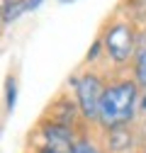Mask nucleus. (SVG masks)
<instances>
[{
	"mask_svg": "<svg viewBox=\"0 0 146 153\" xmlns=\"http://www.w3.org/2000/svg\"><path fill=\"white\" fill-rule=\"evenodd\" d=\"M134 102H136V85L134 83H115L105 88L102 105L98 119L105 129H119L134 117Z\"/></svg>",
	"mask_w": 146,
	"mask_h": 153,
	"instance_id": "obj_1",
	"label": "nucleus"
},
{
	"mask_svg": "<svg viewBox=\"0 0 146 153\" xmlns=\"http://www.w3.org/2000/svg\"><path fill=\"white\" fill-rule=\"evenodd\" d=\"M102 95H105V88H102V83H100L98 75L85 73L83 78L76 80V97H78V107H80L83 117L95 119L98 114H100Z\"/></svg>",
	"mask_w": 146,
	"mask_h": 153,
	"instance_id": "obj_2",
	"label": "nucleus"
},
{
	"mask_svg": "<svg viewBox=\"0 0 146 153\" xmlns=\"http://www.w3.org/2000/svg\"><path fill=\"white\" fill-rule=\"evenodd\" d=\"M105 49H107L112 61H117V63L127 61L132 56V51H134V29L127 22L112 25L105 34Z\"/></svg>",
	"mask_w": 146,
	"mask_h": 153,
	"instance_id": "obj_3",
	"label": "nucleus"
},
{
	"mask_svg": "<svg viewBox=\"0 0 146 153\" xmlns=\"http://www.w3.org/2000/svg\"><path fill=\"white\" fill-rule=\"evenodd\" d=\"M73 146L76 143L71 141V131L66 124H49L44 129V153H71Z\"/></svg>",
	"mask_w": 146,
	"mask_h": 153,
	"instance_id": "obj_4",
	"label": "nucleus"
},
{
	"mask_svg": "<svg viewBox=\"0 0 146 153\" xmlns=\"http://www.w3.org/2000/svg\"><path fill=\"white\" fill-rule=\"evenodd\" d=\"M27 10V0H12V3H5V10H3V20L5 22H15L20 12Z\"/></svg>",
	"mask_w": 146,
	"mask_h": 153,
	"instance_id": "obj_5",
	"label": "nucleus"
},
{
	"mask_svg": "<svg viewBox=\"0 0 146 153\" xmlns=\"http://www.w3.org/2000/svg\"><path fill=\"white\" fill-rule=\"evenodd\" d=\"M134 71H136V78L141 85H146V49H141L136 53V63H134Z\"/></svg>",
	"mask_w": 146,
	"mask_h": 153,
	"instance_id": "obj_6",
	"label": "nucleus"
},
{
	"mask_svg": "<svg viewBox=\"0 0 146 153\" xmlns=\"http://www.w3.org/2000/svg\"><path fill=\"white\" fill-rule=\"evenodd\" d=\"M15 97H17V83H15V78H7L5 80V105H7V112H12Z\"/></svg>",
	"mask_w": 146,
	"mask_h": 153,
	"instance_id": "obj_7",
	"label": "nucleus"
},
{
	"mask_svg": "<svg viewBox=\"0 0 146 153\" xmlns=\"http://www.w3.org/2000/svg\"><path fill=\"white\" fill-rule=\"evenodd\" d=\"M71 153H100L95 143H90V141H78L76 146H73Z\"/></svg>",
	"mask_w": 146,
	"mask_h": 153,
	"instance_id": "obj_8",
	"label": "nucleus"
},
{
	"mask_svg": "<svg viewBox=\"0 0 146 153\" xmlns=\"http://www.w3.org/2000/svg\"><path fill=\"white\" fill-rule=\"evenodd\" d=\"M44 3V0H27V10H34V7H39Z\"/></svg>",
	"mask_w": 146,
	"mask_h": 153,
	"instance_id": "obj_9",
	"label": "nucleus"
},
{
	"mask_svg": "<svg viewBox=\"0 0 146 153\" xmlns=\"http://www.w3.org/2000/svg\"><path fill=\"white\" fill-rule=\"evenodd\" d=\"M144 109H146V97H144Z\"/></svg>",
	"mask_w": 146,
	"mask_h": 153,
	"instance_id": "obj_10",
	"label": "nucleus"
},
{
	"mask_svg": "<svg viewBox=\"0 0 146 153\" xmlns=\"http://www.w3.org/2000/svg\"><path fill=\"white\" fill-rule=\"evenodd\" d=\"M61 3H66V0H61Z\"/></svg>",
	"mask_w": 146,
	"mask_h": 153,
	"instance_id": "obj_11",
	"label": "nucleus"
}]
</instances>
